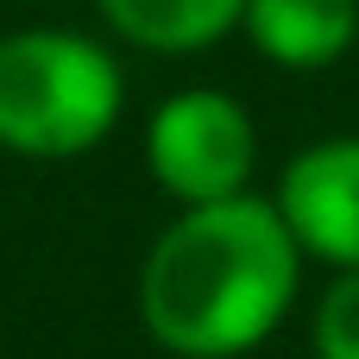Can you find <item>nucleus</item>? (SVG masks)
Segmentation results:
<instances>
[{
	"label": "nucleus",
	"instance_id": "1",
	"mask_svg": "<svg viewBox=\"0 0 359 359\" xmlns=\"http://www.w3.org/2000/svg\"><path fill=\"white\" fill-rule=\"evenodd\" d=\"M303 278V246L284 227L278 202L227 196L183 208L139 271V316L164 353L183 359H240L265 347Z\"/></svg>",
	"mask_w": 359,
	"mask_h": 359
},
{
	"label": "nucleus",
	"instance_id": "2",
	"mask_svg": "<svg viewBox=\"0 0 359 359\" xmlns=\"http://www.w3.org/2000/svg\"><path fill=\"white\" fill-rule=\"evenodd\" d=\"M126 107L120 63L63 25L0 38V145L19 158H82Z\"/></svg>",
	"mask_w": 359,
	"mask_h": 359
},
{
	"label": "nucleus",
	"instance_id": "3",
	"mask_svg": "<svg viewBox=\"0 0 359 359\" xmlns=\"http://www.w3.org/2000/svg\"><path fill=\"white\" fill-rule=\"evenodd\" d=\"M252 158H259L252 114L227 88H177L170 101H158L145 126V164L183 208L246 196Z\"/></svg>",
	"mask_w": 359,
	"mask_h": 359
},
{
	"label": "nucleus",
	"instance_id": "4",
	"mask_svg": "<svg viewBox=\"0 0 359 359\" xmlns=\"http://www.w3.org/2000/svg\"><path fill=\"white\" fill-rule=\"evenodd\" d=\"M271 202L309 259L359 271V139H322L297 151Z\"/></svg>",
	"mask_w": 359,
	"mask_h": 359
},
{
	"label": "nucleus",
	"instance_id": "5",
	"mask_svg": "<svg viewBox=\"0 0 359 359\" xmlns=\"http://www.w3.org/2000/svg\"><path fill=\"white\" fill-rule=\"evenodd\" d=\"M240 25L278 69H328L359 38V0H246Z\"/></svg>",
	"mask_w": 359,
	"mask_h": 359
},
{
	"label": "nucleus",
	"instance_id": "6",
	"mask_svg": "<svg viewBox=\"0 0 359 359\" xmlns=\"http://www.w3.org/2000/svg\"><path fill=\"white\" fill-rule=\"evenodd\" d=\"M107 25L158 57H183V50H208L227 32H240L246 0H101Z\"/></svg>",
	"mask_w": 359,
	"mask_h": 359
},
{
	"label": "nucleus",
	"instance_id": "7",
	"mask_svg": "<svg viewBox=\"0 0 359 359\" xmlns=\"http://www.w3.org/2000/svg\"><path fill=\"white\" fill-rule=\"evenodd\" d=\"M316 359H359V271H341L316 309Z\"/></svg>",
	"mask_w": 359,
	"mask_h": 359
}]
</instances>
